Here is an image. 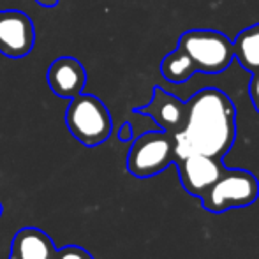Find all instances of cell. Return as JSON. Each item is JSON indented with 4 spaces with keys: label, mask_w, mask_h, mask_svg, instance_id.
I'll return each mask as SVG.
<instances>
[{
    "label": "cell",
    "mask_w": 259,
    "mask_h": 259,
    "mask_svg": "<svg viewBox=\"0 0 259 259\" xmlns=\"http://www.w3.org/2000/svg\"><path fill=\"white\" fill-rule=\"evenodd\" d=\"M177 138V157L191 152L224 159L236 140V108L219 89H203L185 103V125Z\"/></svg>",
    "instance_id": "obj_1"
},
{
    "label": "cell",
    "mask_w": 259,
    "mask_h": 259,
    "mask_svg": "<svg viewBox=\"0 0 259 259\" xmlns=\"http://www.w3.org/2000/svg\"><path fill=\"white\" fill-rule=\"evenodd\" d=\"M65 125L79 143L92 148L111 136L113 120L109 109L99 97L81 92L69 99Z\"/></svg>",
    "instance_id": "obj_2"
},
{
    "label": "cell",
    "mask_w": 259,
    "mask_h": 259,
    "mask_svg": "<svg viewBox=\"0 0 259 259\" xmlns=\"http://www.w3.org/2000/svg\"><path fill=\"white\" fill-rule=\"evenodd\" d=\"M259 180L247 169H228L201 196L203 210L210 213H224L229 210L247 208L257 201Z\"/></svg>",
    "instance_id": "obj_3"
},
{
    "label": "cell",
    "mask_w": 259,
    "mask_h": 259,
    "mask_svg": "<svg viewBox=\"0 0 259 259\" xmlns=\"http://www.w3.org/2000/svg\"><path fill=\"white\" fill-rule=\"evenodd\" d=\"M178 48L192 58L198 72L203 74H221L235 60L231 39L210 28L184 32L178 39Z\"/></svg>",
    "instance_id": "obj_4"
},
{
    "label": "cell",
    "mask_w": 259,
    "mask_h": 259,
    "mask_svg": "<svg viewBox=\"0 0 259 259\" xmlns=\"http://www.w3.org/2000/svg\"><path fill=\"white\" fill-rule=\"evenodd\" d=\"M177 159V138L162 129L148 131L133 141L127 155V171L136 178L162 173Z\"/></svg>",
    "instance_id": "obj_5"
},
{
    "label": "cell",
    "mask_w": 259,
    "mask_h": 259,
    "mask_svg": "<svg viewBox=\"0 0 259 259\" xmlns=\"http://www.w3.org/2000/svg\"><path fill=\"white\" fill-rule=\"evenodd\" d=\"M173 164L177 166L182 187L189 196H196V198H201L226 169L222 159L196 154V152L177 157Z\"/></svg>",
    "instance_id": "obj_6"
},
{
    "label": "cell",
    "mask_w": 259,
    "mask_h": 259,
    "mask_svg": "<svg viewBox=\"0 0 259 259\" xmlns=\"http://www.w3.org/2000/svg\"><path fill=\"white\" fill-rule=\"evenodd\" d=\"M35 46L34 21L18 9L0 11V53L23 58Z\"/></svg>",
    "instance_id": "obj_7"
},
{
    "label": "cell",
    "mask_w": 259,
    "mask_h": 259,
    "mask_svg": "<svg viewBox=\"0 0 259 259\" xmlns=\"http://www.w3.org/2000/svg\"><path fill=\"white\" fill-rule=\"evenodd\" d=\"M133 111L136 115L150 116L159 129L171 134L180 133L185 125V103L160 87L154 89L150 103L134 108Z\"/></svg>",
    "instance_id": "obj_8"
},
{
    "label": "cell",
    "mask_w": 259,
    "mask_h": 259,
    "mask_svg": "<svg viewBox=\"0 0 259 259\" xmlns=\"http://www.w3.org/2000/svg\"><path fill=\"white\" fill-rule=\"evenodd\" d=\"M87 71L74 57H58L50 64L46 81L55 96L62 99H72L83 92L87 85Z\"/></svg>",
    "instance_id": "obj_9"
},
{
    "label": "cell",
    "mask_w": 259,
    "mask_h": 259,
    "mask_svg": "<svg viewBox=\"0 0 259 259\" xmlns=\"http://www.w3.org/2000/svg\"><path fill=\"white\" fill-rule=\"evenodd\" d=\"M53 240L39 228H21L11 242L9 259H55Z\"/></svg>",
    "instance_id": "obj_10"
},
{
    "label": "cell",
    "mask_w": 259,
    "mask_h": 259,
    "mask_svg": "<svg viewBox=\"0 0 259 259\" xmlns=\"http://www.w3.org/2000/svg\"><path fill=\"white\" fill-rule=\"evenodd\" d=\"M233 53L245 71H259V23L242 30L233 41Z\"/></svg>",
    "instance_id": "obj_11"
},
{
    "label": "cell",
    "mask_w": 259,
    "mask_h": 259,
    "mask_svg": "<svg viewBox=\"0 0 259 259\" xmlns=\"http://www.w3.org/2000/svg\"><path fill=\"white\" fill-rule=\"evenodd\" d=\"M198 72L192 58L182 48H175L171 53H167L160 62V74L169 83H185Z\"/></svg>",
    "instance_id": "obj_12"
},
{
    "label": "cell",
    "mask_w": 259,
    "mask_h": 259,
    "mask_svg": "<svg viewBox=\"0 0 259 259\" xmlns=\"http://www.w3.org/2000/svg\"><path fill=\"white\" fill-rule=\"evenodd\" d=\"M55 259H94L89 250L81 249L78 245H65L62 249H57Z\"/></svg>",
    "instance_id": "obj_13"
},
{
    "label": "cell",
    "mask_w": 259,
    "mask_h": 259,
    "mask_svg": "<svg viewBox=\"0 0 259 259\" xmlns=\"http://www.w3.org/2000/svg\"><path fill=\"white\" fill-rule=\"evenodd\" d=\"M249 94H250V101H252L254 108L259 113V71L252 72V78H250V85H249Z\"/></svg>",
    "instance_id": "obj_14"
},
{
    "label": "cell",
    "mask_w": 259,
    "mask_h": 259,
    "mask_svg": "<svg viewBox=\"0 0 259 259\" xmlns=\"http://www.w3.org/2000/svg\"><path fill=\"white\" fill-rule=\"evenodd\" d=\"M118 140L120 141H133L134 140L133 125H131L129 122L122 123V127L118 129Z\"/></svg>",
    "instance_id": "obj_15"
},
{
    "label": "cell",
    "mask_w": 259,
    "mask_h": 259,
    "mask_svg": "<svg viewBox=\"0 0 259 259\" xmlns=\"http://www.w3.org/2000/svg\"><path fill=\"white\" fill-rule=\"evenodd\" d=\"M41 7H46V9H52V7L58 6V0H35Z\"/></svg>",
    "instance_id": "obj_16"
},
{
    "label": "cell",
    "mask_w": 259,
    "mask_h": 259,
    "mask_svg": "<svg viewBox=\"0 0 259 259\" xmlns=\"http://www.w3.org/2000/svg\"><path fill=\"white\" fill-rule=\"evenodd\" d=\"M2 211H4V208H2V203H0V217H2Z\"/></svg>",
    "instance_id": "obj_17"
}]
</instances>
